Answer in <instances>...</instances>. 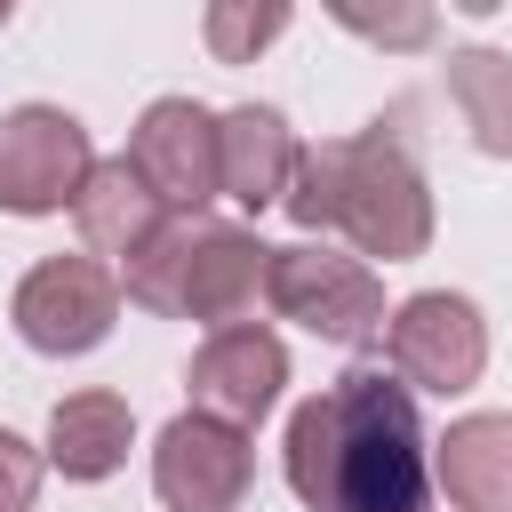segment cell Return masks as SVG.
I'll return each mask as SVG.
<instances>
[{
    "instance_id": "6da1fadb",
    "label": "cell",
    "mask_w": 512,
    "mask_h": 512,
    "mask_svg": "<svg viewBox=\"0 0 512 512\" xmlns=\"http://www.w3.org/2000/svg\"><path fill=\"white\" fill-rule=\"evenodd\" d=\"M424 448L432 440H424L416 392L392 368H344L288 416L280 464L304 512H424V488H432Z\"/></svg>"
},
{
    "instance_id": "7a4b0ae2",
    "label": "cell",
    "mask_w": 512,
    "mask_h": 512,
    "mask_svg": "<svg viewBox=\"0 0 512 512\" xmlns=\"http://www.w3.org/2000/svg\"><path fill=\"white\" fill-rule=\"evenodd\" d=\"M280 208H288L304 232L352 240V256L416 264V256L432 248V184H424L408 136H392L384 120L360 128V136L304 144Z\"/></svg>"
},
{
    "instance_id": "3957f363",
    "label": "cell",
    "mask_w": 512,
    "mask_h": 512,
    "mask_svg": "<svg viewBox=\"0 0 512 512\" xmlns=\"http://www.w3.org/2000/svg\"><path fill=\"white\" fill-rule=\"evenodd\" d=\"M264 304L280 320H296L304 336L320 344H376L384 336V280L368 256H344V248H272V280H264Z\"/></svg>"
},
{
    "instance_id": "277c9868",
    "label": "cell",
    "mask_w": 512,
    "mask_h": 512,
    "mask_svg": "<svg viewBox=\"0 0 512 512\" xmlns=\"http://www.w3.org/2000/svg\"><path fill=\"white\" fill-rule=\"evenodd\" d=\"M384 368L408 384V392H432V400H456L480 384L488 368V320L472 296L456 288H416L384 312Z\"/></svg>"
},
{
    "instance_id": "5b68a950",
    "label": "cell",
    "mask_w": 512,
    "mask_h": 512,
    "mask_svg": "<svg viewBox=\"0 0 512 512\" xmlns=\"http://www.w3.org/2000/svg\"><path fill=\"white\" fill-rule=\"evenodd\" d=\"M8 320H16V336H24L32 352L80 360V352H96V344L112 336V320H120V272H112L104 256H40V264L16 280Z\"/></svg>"
},
{
    "instance_id": "8992f818",
    "label": "cell",
    "mask_w": 512,
    "mask_h": 512,
    "mask_svg": "<svg viewBox=\"0 0 512 512\" xmlns=\"http://www.w3.org/2000/svg\"><path fill=\"white\" fill-rule=\"evenodd\" d=\"M248 480H256V448H248L240 424H224L208 408H184V416L160 424V440H152V496L168 512H240Z\"/></svg>"
},
{
    "instance_id": "52a82bcc",
    "label": "cell",
    "mask_w": 512,
    "mask_h": 512,
    "mask_svg": "<svg viewBox=\"0 0 512 512\" xmlns=\"http://www.w3.org/2000/svg\"><path fill=\"white\" fill-rule=\"evenodd\" d=\"M96 168L88 128L64 104H16L0 112V208L8 216H56L72 208L80 176Z\"/></svg>"
},
{
    "instance_id": "ba28073f",
    "label": "cell",
    "mask_w": 512,
    "mask_h": 512,
    "mask_svg": "<svg viewBox=\"0 0 512 512\" xmlns=\"http://www.w3.org/2000/svg\"><path fill=\"white\" fill-rule=\"evenodd\" d=\"M128 160L168 216H200L216 200V112L192 96H152L128 128Z\"/></svg>"
},
{
    "instance_id": "9c48e42d",
    "label": "cell",
    "mask_w": 512,
    "mask_h": 512,
    "mask_svg": "<svg viewBox=\"0 0 512 512\" xmlns=\"http://www.w3.org/2000/svg\"><path fill=\"white\" fill-rule=\"evenodd\" d=\"M280 384H288V344H280L264 320L208 328V344H200L192 368H184L192 408H208V416H224V424H240V432L280 408Z\"/></svg>"
},
{
    "instance_id": "30bf717a",
    "label": "cell",
    "mask_w": 512,
    "mask_h": 512,
    "mask_svg": "<svg viewBox=\"0 0 512 512\" xmlns=\"http://www.w3.org/2000/svg\"><path fill=\"white\" fill-rule=\"evenodd\" d=\"M264 280H272V248L248 232V224H192V248H184V280H176V320H200V328H232L264 304Z\"/></svg>"
},
{
    "instance_id": "8fae6325",
    "label": "cell",
    "mask_w": 512,
    "mask_h": 512,
    "mask_svg": "<svg viewBox=\"0 0 512 512\" xmlns=\"http://www.w3.org/2000/svg\"><path fill=\"white\" fill-rule=\"evenodd\" d=\"M296 128L272 112V104H232L216 112V200H232L240 216H264L280 208L288 176H296Z\"/></svg>"
},
{
    "instance_id": "7c38bea8",
    "label": "cell",
    "mask_w": 512,
    "mask_h": 512,
    "mask_svg": "<svg viewBox=\"0 0 512 512\" xmlns=\"http://www.w3.org/2000/svg\"><path fill=\"white\" fill-rule=\"evenodd\" d=\"M432 480L456 512H512V408H472L432 440Z\"/></svg>"
},
{
    "instance_id": "4fadbf2b",
    "label": "cell",
    "mask_w": 512,
    "mask_h": 512,
    "mask_svg": "<svg viewBox=\"0 0 512 512\" xmlns=\"http://www.w3.org/2000/svg\"><path fill=\"white\" fill-rule=\"evenodd\" d=\"M128 440H136L128 400L104 392V384H88V392H64V400L48 408V448H40V456H48L64 480H112V472L128 464Z\"/></svg>"
},
{
    "instance_id": "5bb4252c",
    "label": "cell",
    "mask_w": 512,
    "mask_h": 512,
    "mask_svg": "<svg viewBox=\"0 0 512 512\" xmlns=\"http://www.w3.org/2000/svg\"><path fill=\"white\" fill-rule=\"evenodd\" d=\"M160 192L136 176V160L128 152H112V160H96L88 176H80V192H72V224H80V240L96 248V256H128V248H144L152 232H160Z\"/></svg>"
},
{
    "instance_id": "9a60e30c",
    "label": "cell",
    "mask_w": 512,
    "mask_h": 512,
    "mask_svg": "<svg viewBox=\"0 0 512 512\" xmlns=\"http://www.w3.org/2000/svg\"><path fill=\"white\" fill-rule=\"evenodd\" d=\"M440 88H448L464 136H472L488 160H512V56H504V48H448Z\"/></svg>"
},
{
    "instance_id": "2e32d148",
    "label": "cell",
    "mask_w": 512,
    "mask_h": 512,
    "mask_svg": "<svg viewBox=\"0 0 512 512\" xmlns=\"http://www.w3.org/2000/svg\"><path fill=\"white\" fill-rule=\"evenodd\" d=\"M352 40L384 48V56H424L440 40V0H320Z\"/></svg>"
},
{
    "instance_id": "e0dca14e",
    "label": "cell",
    "mask_w": 512,
    "mask_h": 512,
    "mask_svg": "<svg viewBox=\"0 0 512 512\" xmlns=\"http://www.w3.org/2000/svg\"><path fill=\"white\" fill-rule=\"evenodd\" d=\"M288 16H296V0H208L200 8V40H208L216 64H256L288 32Z\"/></svg>"
},
{
    "instance_id": "ac0fdd59",
    "label": "cell",
    "mask_w": 512,
    "mask_h": 512,
    "mask_svg": "<svg viewBox=\"0 0 512 512\" xmlns=\"http://www.w3.org/2000/svg\"><path fill=\"white\" fill-rule=\"evenodd\" d=\"M40 472H48V456L0 424V512H32L40 504Z\"/></svg>"
},
{
    "instance_id": "d6986e66",
    "label": "cell",
    "mask_w": 512,
    "mask_h": 512,
    "mask_svg": "<svg viewBox=\"0 0 512 512\" xmlns=\"http://www.w3.org/2000/svg\"><path fill=\"white\" fill-rule=\"evenodd\" d=\"M448 8H464V16H496L504 0H448Z\"/></svg>"
},
{
    "instance_id": "ffe728a7",
    "label": "cell",
    "mask_w": 512,
    "mask_h": 512,
    "mask_svg": "<svg viewBox=\"0 0 512 512\" xmlns=\"http://www.w3.org/2000/svg\"><path fill=\"white\" fill-rule=\"evenodd\" d=\"M8 16H16V0H0V24H8Z\"/></svg>"
}]
</instances>
